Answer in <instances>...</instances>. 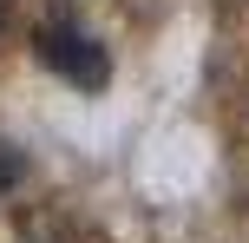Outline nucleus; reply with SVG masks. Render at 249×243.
Masks as SVG:
<instances>
[{
    "mask_svg": "<svg viewBox=\"0 0 249 243\" xmlns=\"http://www.w3.org/2000/svg\"><path fill=\"white\" fill-rule=\"evenodd\" d=\"M33 53H39V66H46V73H59L66 86H79V92H99L105 79H112V59H105L99 33H92V26H79L72 13H53V20H39Z\"/></svg>",
    "mask_w": 249,
    "mask_h": 243,
    "instance_id": "f257e3e1",
    "label": "nucleus"
},
{
    "mask_svg": "<svg viewBox=\"0 0 249 243\" xmlns=\"http://www.w3.org/2000/svg\"><path fill=\"white\" fill-rule=\"evenodd\" d=\"M0 26H7V7H0Z\"/></svg>",
    "mask_w": 249,
    "mask_h": 243,
    "instance_id": "f03ea898",
    "label": "nucleus"
}]
</instances>
